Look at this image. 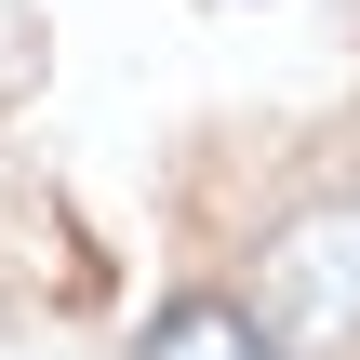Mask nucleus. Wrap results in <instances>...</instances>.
I'll return each instance as SVG.
<instances>
[{
	"mask_svg": "<svg viewBox=\"0 0 360 360\" xmlns=\"http://www.w3.org/2000/svg\"><path fill=\"white\" fill-rule=\"evenodd\" d=\"M254 321H267L294 360H347L360 347V200H321V214H294V227L267 240Z\"/></svg>",
	"mask_w": 360,
	"mask_h": 360,
	"instance_id": "obj_1",
	"label": "nucleus"
},
{
	"mask_svg": "<svg viewBox=\"0 0 360 360\" xmlns=\"http://www.w3.org/2000/svg\"><path fill=\"white\" fill-rule=\"evenodd\" d=\"M134 360H294V347H281L254 307H227V294H187V307H160V321H147V347H134Z\"/></svg>",
	"mask_w": 360,
	"mask_h": 360,
	"instance_id": "obj_2",
	"label": "nucleus"
}]
</instances>
